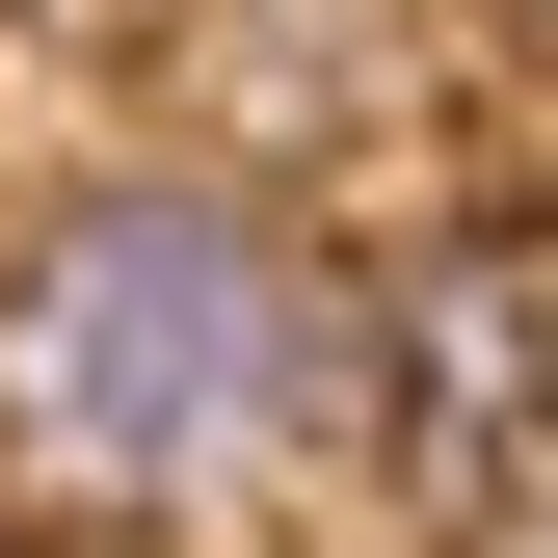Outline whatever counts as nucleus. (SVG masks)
I'll list each match as a JSON object with an SVG mask.
<instances>
[{
    "label": "nucleus",
    "instance_id": "obj_1",
    "mask_svg": "<svg viewBox=\"0 0 558 558\" xmlns=\"http://www.w3.org/2000/svg\"><path fill=\"white\" fill-rule=\"evenodd\" d=\"M373 452V266L214 160H107L0 240V532L133 558Z\"/></svg>",
    "mask_w": 558,
    "mask_h": 558
},
{
    "label": "nucleus",
    "instance_id": "obj_2",
    "mask_svg": "<svg viewBox=\"0 0 558 558\" xmlns=\"http://www.w3.org/2000/svg\"><path fill=\"white\" fill-rule=\"evenodd\" d=\"M532 452H558V266L532 240H399L373 266V478L426 532H478V506H532Z\"/></svg>",
    "mask_w": 558,
    "mask_h": 558
},
{
    "label": "nucleus",
    "instance_id": "obj_3",
    "mask_svg": "<svg viewBox=\"0 0 558 558\" xmlns=\"http://www.w3.org/2000/svg\"><path fill=\"white\" fill-rule=\"evenodd\" d=\"M0 27H27V0H0Z\"/></svg>",
    "mask_w": 558,
    "mask_h": 558
}]
</instances>
